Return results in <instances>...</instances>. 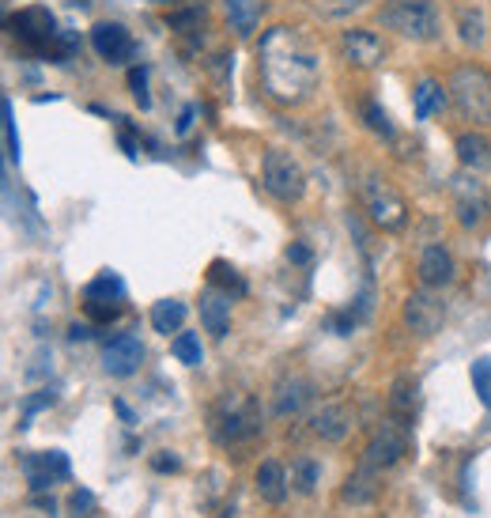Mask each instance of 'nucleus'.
Instances as JSON below:
<instances>
[{
    "label": "nucleus",
    "mask_w": 491,
    "mask_h": 518,
    "mask_svg": "<svg viewBox=\"0 0 491 518\" xmlns=\"http://www.w3.org/2000/svg\"><path fill=\"white\" fill-rule=\"evenodd\" d=\"M261 80L276 103H299L318 80V53L295 27H272L261 38Z\"/></svg>",
    "instance_id": "nucleus-1"
},
{
    "label": "nucleus",
    "mask_w": 491,
    "mask_h": 518,
    "mask_svg": "<svg viewBox=\"0 0 491 518\" xmlns=\"http://www.w3.org/2000/svg\"><path fill=\"white\" fill-rule=\"evenodd\" d=\"M212 435L220 447H242V443H254L261 435V405L242 390H227L216 405H212Z\"/></svg>",
    "instance_id": "nucleus-2"
},
{
    "label": "nucleus",
    "mask_w": 491,
    "mask_h": 518,
    "mask_svg": "<svg viewBox=\"0 0 491 518\" xmlns=\"http://www.w3.org/2000/svg\"><path fill=\"white\" fill-rule=\"evenodd\" d=\"M382 23L408 42H435L442 35V19L431 0H386Z\"/></svg>",
    "instance_id": "nucleus-3"
},
{
    "label": "nucleus",
    "mask_w": 491,
    "mask_h": 518,
    "mask_svg": "<svg viewBox=\"0 0 491 518\" xmlns=\"http://www.w3.org/2000/svg\"><path fill=\"white\" fill-rule=\"evenodd\" d=\"M446 91L461 110V118L491 125V72H484L480 65H458Z\"/></svg>",
    "instance_id": "nucleus-4"
},
{
    "label": "nucleus",
    "mask_w": 491,
    "mask_h": 518,
    "mask_svg": "<svg viewBox=\"0 0 491 518\" xmlns=\"http://www.w3.org/2000/svg\"><path fill=\"white\" fill-rule=\"evenodd\" d=\"M261 186H265L276 201L295 205V201H303V193H306V171L299 167V159L291 156V152L269 148L265 159H261Z\"/></svg>",
    "instance_id": "nucleus-5"
},
{
    "label": "nucleus",
    "mask_w": 491,
    "mask_h": 518,
    "mask_svg": "<svg viewBox=\"0 0 491 518\" xmlns=\"http://www.w3.org/2000/svg\"><path fill=\"white\" fill-rule=\"evenodd\" d=\"M408 447H412V424L390 416V420H382V428L371 435V443H367V450H363V466L390 469L405 458Z\"/></svg>",
    "instance_id": "nucleus-6"
},
{
    "label": "nucleus",
    "mask_w": 491,
    "mask_h": 518,
    "mask_svg": "<svg viewBox=\"0 0 491 518\" xmlns=\"http://www.w3.org/2000/svg\"><path fill=\"white\" fill-rule=\"evenodd\" d=\"M363 205H367L371 220L382 227V231H401L405 220H408L405 201L390 190V182H386V178H371V182L363 186Z\"/></svg>",
    "instance_id": "nucleus-7"
},
{
    "label": "nucleus",
    "mask_w": 491,
    "mask_h": 518,
    "mask_svg": "<svg viewBox=\"0 0 491 518\" xmlns=\"http://www.w3.org/2000/svg\"><path fill=\"white\" fill-rule=\"evenodd\" d=\"M446 322V303L442 295H435V288H420L405 299V326L416 337H435Z\"/></svg>",
    "instance_id": "nucleus-8"
},
{
    "label": "nucleus",
    "mask_w": 491,
    "mask_h": 518,
    "mask_svg": "<svg viewBox=\"0 0 491 518\" xmlns=\"http://www.w3.org/2000/svg\"><path fill=\"white\" fill-rule=\"evenodd\" d=\"M84 303L95 322H114L121 314V303H125V284L118 273H102L91 280L84 288Z\"/></svg>",
    "instance_id": "nucleus-9"
},
{
    "label": "nucleus",
    "mask_w": 491,
    "mask_h": 518,
    "mask_svg": "<svg viewBox=\"0 0 491 518\" xmlns=\"http://www.w3.org/2000/svg\"><path fill=\"white\" fill-rule=\"evenodd\" d=\"M454 205H458V224L469 231L484 224L491 212L488 190L476 178H454Z\"/></svg>",
    "instance_id": "nucleus-10"
},
{
    "label": "nucleus",
    "mask_w": 491,
    "mask_h": 518,
    "mask_svg": "<svg viewBox=\"0 0 491 518\" xmlns=\"http://www.w3.org/2000/svg\"><path fill=\"white\" fill-rule=\"evenodd\" d=\"M340 53H344V61L356 65V69H374V65H382L386 46H382V38L374 35V31H367V27H352V31H344V38H340Z\"/></svg>",
    "instance_id": "nucleus-11"
},
{
    "label": "nucleus",
    "mask_w": 491,
    "mask_h": 518,
    "mask_svg": "<svg viewBox=\"0 0 491 518\" xmlns=\"http://www.w3.org/2000/svg\"><path fill=\"white\" fill-rule=\"evenodd\" d=\"M140 363H144V345H140L136 333H121V337H114L110 345L102 348V367L114 379H129Z\"/></svg>",
    "instance_id": "nucleus-12"
},
{
    "label": "nucleus",
    "mask_w": 491,
    "mask_h": 518,
    "mask_svg": "<svg viewBox=\"0 0 491 518\" xmlns=\"http://www.w3.org/2000/svg\"><path fill=\"white\" fill-rule=\"evenodd\" d=\"M416 277L424 288H446L458 277V265H454V254L446 246H427L420 254V265H416Z\"/></svg>",
    "instance_id": "nucleus-13"
},
{
    "label": "nucleus",
    "mask_w": 491,
    "mask_h": 518,
    "mask_svg": "<svg viewBox=\"0 0 491 518\" xmlns=\"http://www.w3.org/2000/svg\"><path fill=\"white\" fill-rule=\"evenodd\" d=\"M91 46H95V53H99L102 61H110V65H121V61L133 57V35H129L121 23H99V27L91 31Z\"/></svg>",
    "instance_id": "nucleus-14"
},
{
    "label": "nucleus",
    "mask_w": 491,
    "mask_h": 518,
    "mask_svg": "<svg viewBox=\"0 0 491 518\" xmlns=\"http://www.w3.org/2000/svg\"><path fill=\"white\" fill-rule=\"evenodd\" d=\"M352 424H356V416H352L348 405H322L318 413L310 416V432L318 435L322 443H344Z\"/></svg>",
    "instance_id": "nucleus-15"
},
{
    "label": "nucleus",
    "mask_w": 491,
    "mask_h": 518,
    "mask_svg": "<svg viewBox=\"0 0 491 518\" xmlns=\"http://www.w3.org/2000/svg\"><path fill=\"white\" fill-rule=\"evenodd\" d=\"M16 35L31 46H53V38H61L57 23H53L50 8H23L16 19H12Z\"/></svg>",
    "instance_id": "nucleus-16"
},
{
    "label": "nucleus",
    "mask_w": 491,
    "mask_h": 518,
    "mask_svg": "<svg viewBox=\"0 0 491 518\" xmlns=\"http://www.w3.org/2000/svg\"><path fill=\"white\" fill-rule=\"evenodd\" d=\"M201 322L216 341H223V337H227V329H231V292H220L216 284H212V288H204L201 292Z\"/></svg>",
    "instance_id": "nucleus-17"
},
{
    "label": "nucleus",
    "mask_w": 491,
    "mask_h": 518,
    "mask_svg": "<svg viewBox=\"0 0 491 518\" xmlns=\"http://www.w3.org/2000/svg\"><path fill=\"white\" fill-rule=\"evenodd\" d=\"M310 401H314V382L303 379V375H288V379L276 386L272 413L276 416H295V413H303Z\"/></svg>",
    "instance_id": "nucleus-18"
},
{
    "label": "nucleus",
    "mask_w": 491,
    "mask_h": 518,
    "mask_svg": "<svg viewBox=\"0 0 491 518\" xmlns=\"http://www.w3.org/2000/svg\"><path fill=\"white\" fill-rule=\"evenodd\" d=\"M378 496H382V469L359 462V469L340 488V500L352 503V507H363V503H374Z\"/></svg>",
    "instance_id": "nucleus-19"
},
{
    "label": "nucleus",
    "mask_w": 491,
    "mask_h": 518,
    "mask_svg": "<svg viewBox=\"0 0 491 518\" xmlns=\"http://www.w3.org/2000/svg\"><path fill=\"white\" fill-rule=\"evenodd\" d=\"M257 496L265 503H284V496H288V488H291V481H288V469L280 466V462H261L257 466Z\"/></svg>",
    "instance_id": "nucleus-20"
},
{
    "label": "nucleus",
    "mask_w": 491,
    "mask_h": 518,
    "mask_svg": "<svg viewBox=\"0 0 491 518\" xmlns=\"http://www.w3.org/2000/svg\"><path fill=\"white\" fill-rule=\"evenodd\" d=\"M458 159L465 171H480L491 163V144L484 133H461L458 137Z\"/></svg>",
    "instance_id": "nucleus-21"
},
{
    "label": "nucleus",
    "mask_w": 491,
    "mask_h": 518,
    "mask_svg": "<svg viewBox=\"0 0 491 518\" xmlns=\"http://www.w3.org/2000/svg\"><path fill=\"white\" fill-rule=\"evenodd\" d=\"M416 405H420V386H416V379L401 375V379L393 382V390H390V409H393V416L412 424V416H416Z\"/></svg>",
    "instance_id": "nucleus-22"
},
{
    "label": "nucleus",
    "mask_w": 491,
    "mask_h": 518,
    "mask_svg": "<svg viewBox=\"0 0 491 518\" xmlns=\"http://www.w3.org/2000/svg\"><path fill=\"white\" fill-rule=\"evenodd\" d=\"M186 314H189V307L182 299H163V303H155L152 307V329L155 333H163V337H170V333L182 329Z\"/></svg>",
    "instance_id": "nucleus-23"
},
{
    "label": "nucleus",
    "mask_w": 491,
    "mask_h": 518,
    "mask_svg": "<svg viewBox=\"0 0 491 518\" xmlns=\"http://www.w3.org/2000/svg\"><path fill=\"white\" fill-rule=\"evenodd\" d=\"M458 35L465 46H484V35H488V27H484V12L476 8V4H461L458 8Z\"/></svg>",
    "instance_id": "nucleus-24"
},
{
    "label": "nucleus",
    "mask_w": 491,
    "mask_h": 518,
    "mask_svg": "<svg viewBox=\"0 0 491 518\" xmlns=\"http://www.w3.org/2000/svg\"><path fill=\"white\" fill-rule=\"evenodd\" d=\"M412 103H416V118H431L435 110L446 106V91H442L439 80H420L412 91Z\"/></svg>",
    "instance_id": "nucleus-25"
},
{
    "label": "nucleus",
    "mask_w": 491,
    "mask_h": 518,
    "mask_svg": "<svg viewBox=\"0 0 491 518\" xmlns=\"http://www.w3.org/2000/svg\"><path fill=\"white\" fill-rule=\"evenodd\" d=\"M227 16L238 35H254L257 27V4L254 0H227Z\"/></svg>",
    "instance_id": "nucleus-26"
},
{
    "label": "nucleus",
    "mask_w": 491,
    "mask_h": 518,
    "mask_svg": "<svg viewBox=\"0 0 491 518\" xmlns=\"http://www.w3.org/2000/svg\"><path fill=\"white\" fill-rule=\"evenodd\" d=\"M170 352L186 363V367H201V360H204V348H201V337H197V333H178L174 345H170Z\"/></svg>",
    "instance_id": "nucleus-27"
},
{
    "label": "nucleus",
    "mask_w": 491,
    "mask_h": 518,
    "mask_svg": "<svg viewBox=\"0 0 491 518\" xmlns=\"http://www.w3.org/2000/svg\"><path fill=\"white\" fill-rule=\"evenodd\" d=\"M19 466H23V473H27V481H31L34 492H46L50 484H57L50 473H46V462H42V454H23V458H19Z\"/></svg>",
    "instance_id": "nucleus-28"
},
{
    "label": "nucleus",
    "mask_w": 491,
    "mask_h": 518,
    "mask_svg": "<svg viewBox=\"0 0 491 518\" xmlns=\"http://www.w3.org/2000/svg\"><path fill=\"white\" fill-rule=\"evenodd\" d=\"M318 477H322V473H318V466H314V462H295V466H291V488H295V492H303V496H310V492H314V484H318Z\"/></svg>",
    "instance_id": "nucleus-29"
},
{
    "label": "nucleus",
    "mask_w": 491,
    "mask_h": 518,
    "mask_svg": "<svg viewBox=\"0 0 491 518\" xmlns=\"http://www.w3.org/2000/svg\"><path fill=\"white\" fill-rule=\"evenodd\" d=\"M363 118H367V129L382 133V137H393L390 114H386V110H382L378 103H363Z\"/></svg>",
    "instance_id": "nucleus-30"
},
{
    "label": "nucleus",
    "mask_w": 491,
    "mask_h": 518,
    "mask_svg": "<svg viewBox=\"0 0 491 518\" xmlns=\"http://www.w3.org/2000/svg\"><path fill=\"white\" fill-rule=\"evenodd\" d=\"M42 462H46V473H50L53 481H68L72 477V462H68V454H61V450H46Z\"/></svg>",
    "instance_id": "nucleus-31"
},
{
    "label": "nucleus",
    "mask_w": 491,
    "mask_h": 518,
    "mask_svg": "<svg viewBox=\"0 0 491 518\" xmlns=\"http://www.w3.org/2000/svg\"><path fill=\"white\" fill-rule=\"evenodd\" d=\"M212 284H227V288H235V295L246 292V280L238 277L227 261H212Z\"/></svg>",
    "instance_id": "nucleus-32"
},
{
    "label": "nucleus",
    "mask_w": 491,
    "mask_h": 518,
    "mask_svg": "<svg viewBox=\"0 0 491 518\" xmlns=\"http://www.w3.org/2000/svg\"><path fill=\"white\" fill-rule=\"evenodd\" d=\"M473 386H476V394H480V401L491 409V360L473 363Z\"/></svg>",
    "instance_id": "nucleus-33"
},
{
    "label": "nucleus",
    "mask_w": 491,
    "mask_h": 518,
    "mask_svg": "<svg viewBox=\"0 0 491 518\" xmlns=\"http://www.w3.org/2000/svg\"><path fill=\"white\" fill-rule=\"evenodd\" d=\"M170 27H174V31H182V35H189V31H201L204 27V8H189V12L170 16Z\"/></svg>",
    "instance_id": "nucleus-34"
},
{
    "label": "nucleus",
    "mask_w": 491,
    "mask_h": 518,
    "mask_svg": "<svg viewBox=\"0 0 491 518\" xmlns=\"http://www.w3.org/2000/svg\"><path fill=\"white\" fill-rule=\"evenodd\" d=\"M129 87H133V99L140 103V110H148V106H152V95H148V69H144V65L129 72Z\"/></svg>",
    "instance_id": "nucleus-35"
},
{
    "label": "nucleus",
    "mask_w": 491,
    "mask_h": 518,
    "mask_svg": "<svg viewBox=\"0 0 491 518\" xmlns=\"http://www.w3.org/2000/svg\"><path fill=\"white\" fill-rule=\"evenodd\" d=\"M68 507H72V518H95V496H91L87 488H80V492H72V500H68Z\"/></svg>",
    "instance_id": "nucleus-36"
},
{
    "label": "nucleus",
    "mask_w": 491,
    "mask_h": 518,
    "mask_svg": "<svg viewBox=\"0 0 491 518\" xmlns=\"http://www.w3.org/2000/svg\"><path fill=\"white\" fill-rule=\"evenodd\" d=\"M4 140H8V159L19 163V133L16 121H12V103H4Z\"/></svg>",
    "instance_id": "nucleus-37"
},
{
    "label": "nucleus",
    "mask_w": 491,
    "mask_h": 518,
    "mask_svg": "<svg viewBox=\"0 0 491 518\" xmlns=\"http://www.w3.org/2000/svg\"><path fill=\"white\" fill-rule=\"evenodd\" d=\"M178 466H182V462H178V458H174L170 450H163V454H155V458H152V469H155V473H174Z\"/></svg>",
    "instance_id": "nucleus-38"
},
{
    "label": "nucleus",
    "mask_w": 491,
    "mask_h": 518,
    "mask_svg": "<svg viewBox=\"0 0 491 518\" xmlns=\"http://www.w3.org/2000/svg\"><path fill=\"white\" fill-rule=\"evenodd\" d=\"M46 405H53V394H50V390H46L42 398H31V401H27V413H23V424H19V428H27V424H31V416L38 413V409H46Z\"/></svg>",
    "instance_id": "nucleus-39"
},
{
    "label": "nucleus",
    "mask_w": 491,
    "mask_h": 518,
    "mask_svg": "<svg viewBox=\"0 0 491 518\" xmlns=\"http://www.w3.org/2000/svg\"><path fill=\"white\" fill-rule=\"evenodd\" d=\"M288 261H299V265H306V261H310V250L295 242V246H288Z\"/></svg>",
    "instance_id": "nucleus-40"
},
{
    "label": "nucleus",
    "mask_w": 491,
    "mask_h": 518,
    "mask_svg": "<svg viewBox=\"0 0 491 518\" xmlns=\"http://www.w3.org/2000/svg\"><path fill=\"white\" fill-rule=\"evenodd\" d=\"M68 337H72V341H87V337H91V326H87V322H84V326L76 322V326L68 329Z\"/></svg>",
    "instance_id": "nucleus-41"
},
{
    "label": "nucleus",
    "mask_w": 491,
    "mask_h": 518,
    "mask_svg": "<svg viewBox=\"0 0 491 518\" xmlns=\"http://www.w3.org/2000/svg\"><path fill=\"white\" fill-rule=\"evenodd\" d=\"M189 125H193V106L182 110V118H178V133H189Z\"/></svg>",
    "instance_id": "nucleus-42"
},
{
    "label": "nucleus",
    "mask_w": 491,
    "mask_h": 518,
    "mask_svg": "<svg viewBox=\"0 0 491 518\" xmlns=\"http://www.w3.org/2000/svg\"><path fill=\"white\" fill-rule=\"evenodd\" d=\"M333 4H337V8H363L367 0H333Z\"/></svg>",
    "instance_id": "nucleus-43"
}]
</instances>
